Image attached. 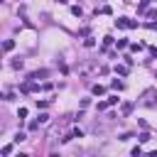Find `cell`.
Masks as SVG:
<instances>
[{
    "instance_id": "6da1fadb",
    "label": "cell",
    "mask_w": 157,
    "mask_h": 157,
    "mask_svg": "<svg viewBox=\"0 0 157 157\" xmlns=\"http://www.w3.org/2000/svg\"><path fill=\"white\" fill-rule=\"evenodd\" d=\"M115 27L118 30H128V17H118L115 20Z\"/></svg>"
},
{
    "instance_id": "7a4b0ae2",
    "label": "cell",
    "mask_w": 157,
    "mask_h": 157,
    "mask_svg": "<svg viewBox=\"0 0 157 157\" xmlns=\"http://www.w3.org/2000/svg\"><path fill=\"white\" fill-rule=\"evenodd\" d=\"M3 49H5V52L15 49V39H5V42H3Z\"/></svg>"
},
{
    "instance_id": "3957f363",
    "label": "cell",
    "mask_w": 157,
    "mask_h": 157,
    "mask_svg": "<svg viewBox=\"0 0 157 157\" xmlns=\"http://www.w3.org/2000/svg\"><path fill=\"white\" fill-rule=\"evenodd\" d=\"M91 91H93V96H103V93H106V88L96 84V86H93V88H91Z\"/></svg>"
},
{
    "instance_id": "277c9868",
    "label": "cell",
    "mask_w": 157,
    "mask_h": 157,
    "mask_svg": "<svg viewBox=\"0 0 157 157\" xmlns=\"http://www.w3.org/2000/svg\"><path fill=\"white\" fill-rule=\"evenodd\" d=\"M22 66H25V61L20 59V57H17V59H12V69H22Z\"/></svg>"
},
{
    "instance_id": "5b68a950",
    "label": "cell",
    "mask_w": 157,
    "mask_h": 157,
    "mask_svg": "<svg viewBox=\"0 0 157 157\" xmlns=\"http://www.w3.org/2000/svg\"><path fill=\"white\" fill-rule=\"evenodd\" d=\"M147 5H150V0H140V5H138V12H145V10H147Z\"/></svg>"
},
{
    "instance_id": "8992f818",
    "label": "cell",
    "mask_w": 157,
    "mask_h": 157,
    "mask_svg": "<svg viewBox=\"0 0 157 157\" xmlns=\"http://www.w3.org/2000/svg\"><path fill=\"white\" fill-rule=\"evenodd\" d=\"M84 47H88V49H91V47H96V39H93V37H86V42H84Z\"/></svg>"
},
{
    "instance_id": "52a82bcc",
    "label": "cell",
    "mask_w": 157,
    "mask_h": 157,
    "mask_svg": "<svg viewBox=\"0 0 157 157\" xmlns=\"http://www.w3.org/2000/svg\"><path fill=\"white\" fill-rule=\"evenodd\" d=\"M111 86L115 88V91H123V86H125V84H123V81H118V79H115V81H113V84H111Z\"/></svg>"
},
{
    "instance_id": "ba28073f",
    "label": "cell",
    "mask_w": 157,
    "mask_h": 157,
    "mask_svg": "<svg viewBox=\"0 0 157 157\" xmlns=\"http://www.w3.org/2000/svg\"><path fill=\"white\" fill-rule=\"evenodd\" d=\"M115 71H118L120 76H128V66H115Z\"/></svg>"
},
{
    "instance_id": "9c48e42d",
    "label": "cell",
    "mask_w": 157,
    "mask_h": 157,
    "mask_svg": "<svg viewBox=\"0 0 157 157\" xmlns=\"http://www.w3.org/2000/svg\"><path fill=\"white\" fill-rule=\"evenodd\" d=\"M71 12H74V15H76V17H81V15H84V10H81L79 5H74V8H71Z\"/></svg>"
},
{
    "instance_id": "30bf717a",
    "label": "cell",
    "mask_w": 157,
    "mask_h": 157,
    "mask_svg": "<svg viewBox=\"0 0 157 157\" xmlns=\"http://www.w3.org/2000/svg\"><path fill=\"white\" fill-rule=\"evenodd\" d=\"M12 140H15V142H22V140H27V135H25V133H17Z\"/></svg>"
},
{
    "instance_id": "8fae6325",
    "label": "cell",
    "mask_w": 157,
    "mask_h": 157,
    "mask_svg": "<svg viewBox=\"0 0 157 157\" xmlns=\"http://www.w3.org/2000/svg\"><path fill=\"white\" fill-rule=\"evenodd\" d=\"M138 140H140V142H147V140H150V133H140Z\"/></svg>"
},
{
    "instance_id": "7c38bea8",
    "label": "cell",
    "mask_w": 157,
    "mask_h": 157,
    "mask_svg": "<svg viewBox=\"0 0 157 157\" xmlns=\"http://www.w3.org/2000/svg\"><path fill=\"white\" fill-rule=\"evenodd\" d=\"M71 138H84V133H81L79 128H74V130H71Z\"/></svg>"
},
{
    "instance_id": "4fadbf2b",
    "label": "cell",
    "mask_w": 157,
    "mask_h": 157,
    "mask_svg": "<svg viewBox=\"0 0 157 157\" xmlns=\"http://www.w3.org/2000/svg\"><path fill=\"white\" fill-rule=\"evenodd\" d=\"M128 44H130V42H128V39H118V49H125Z\"/></svg>"
},
{
    "instance_id": "5bb4252c",
    "label": "cell",
    "mask_w": 157,
    "mask_h": 157,
    "mask_svg": "<svg viewBox=\"0 0 157 157\" xmlns=\"http://www.w3.org/2000/svg\"><path fill=\"white\" fill-rule=\"evenodd\" d=\"M130 111H133V103H125V106H123V115H128Z\"/></svg>"
},
{
    "instance_id": "9a60e30c",
    "label": "cell",
    "mask_w": 157,
    "mask_h": 157,
    "mask_svg": "<svg viewBox=\"0 0 157 157\" xmlns=\"http://www.w3.org/2000/svg\"><path fill=\"white\" fill-rule=\"evenodd\" d=\"M130 49H133V52H142V49H145V47H142V44H138V42H135V44H130Z\"/></svg>"
},
{
    "instance_id": "2e32d148",
    "label": "cell",
    "mask_w": 157,
    "mask_h": 157,
    "mask_svg": "<svg viewBox=\"0 0 157 157\" xmlns=\"http://www.w3.org/2000/svg\"><path fill=\"white\" fill-rule=\"evenodd\" d=\"M111 44H113V37H111V35L103 37V47H111Z\"/></svg>"
},
{
    "instance_id": "e0dca14e",
    "label": "cell",
    "mask_w": 157,
    "mask_h": 157,
    "mask_svg": "<svg viewBox=\"0 0 157 157\" xmlns=\"http://www.w3.org/2000/svg\"><path fill=\"white\" fill-rule=\"evenodd\" d=\"M17 118L22 120V118H27V108H20V113H17Z\"/></svg>"
},
{
    "instance_id": "ac0fdd59",
    "label": "cell",
    "mask_w": 157,
    "mask_h": 157,
    "mask_svg": "<svg viewBox=\"0 0 157 157\" xmlns=\"http://www.w3.org/2000/svg\"><path fill=\"white\" fill-rule=\"evenodd\" d=\"M37 120H39V125H42V123H47V120H49V115H47V113H42V115H39Z\"/></svg>"
},
{
    "instance_id": "d6986e66",
    "label": "cell",
    "mask_w": 157,
    "mask_h": 157,
    "mask_svg": "<svg viewBox=\"0 0 157 157\" xmlns=\"http://www.w3.org/2000/svg\"><path fill=\"white\" fill-rule=\"evenodd\" d=\"M118 101H120L118 96H111V98H108V106H115V103H118Z\"/></svg>"
},
{
    "instance_id": "ffe728a7",
    "label": "cell",
    "mask_w": 157,
    "mask_h": 157,
    "mask_svg": "<svg viewBox=\"0 0 157 157\" xmlns=\"http://www.w3.org/2000/svg\"><path fill=\"white\" fill-rule=\"evenodd\" d=\"M145 27H147V30H157V20H152V22H147Z\"/></svg>"
}]
</instances>
